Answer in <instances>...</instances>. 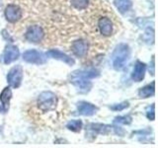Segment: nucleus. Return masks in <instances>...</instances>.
<instances>
[{
    "label": "nucleus",
    "instance_id": "11",
    "mask_svg": "<svg viewBox=\"0 0 158 148\" xmlns=\"http://www.w3.org/2000/svg\"><path fill=\"white\" fill-rule=\"evenodd\" d=\"M145 70H146V65L141 61H136L135 68L131 74V78L133 81L135 82H140L142 79L144 78L145 75Z\"/></svg>",
    "mask_w": 158,
    "mask_h": 148
},
{
    "label": "nucleus",
    "instance_id": "9",
    "mask_svg": "<svg viewBox=\"0 0 158 148\" xmlns=\"http://www.w3.org/2000/svg\"><path fill=\"white\" fill-rule=\"evenodd\" d=\"M46 56L52 57L54 59H58V60H61L63 62L67 63L68 65H74V63H75L73 58H71L69 56H67L66 53L58 51V49H51V51H48L46 53Z\"/></svg>",
    "mask_w": 158,
    "mask_h": 148
},
{
    "label": "nucleus",
    "instance_id": "19",
    "mask_svg": "<svg viewBox=\"0 0 158 148\" xmlns=\"http://www.w3.org/2000/svg\"><path fill=\"white\" fill-rule=\"evenodd\" d=\"M82 121L80 120H73V121H70L67 125H66V127L68 128L69 130L71 131H74V132H78L81 130L82 128Z\"/></svg>",
    "mask_w": 158,
    "mask_h": 148
},
{
    "label": "nucleus",
    "instance_id": "4",
    "mask_svg": "<svg viewBox=\"0 0 158 148\" xmlns=\"http://www.w3.org/2000/svg\"><path fill=\"white\" fill-rule=\"evenodd\" d=\"M23 59L26 62L33 64H44L47 61L46 54L36 51V49H29L23 53Z\"/></svg>",
    "mask_w": 158,
    "mask_h": 148
},
{
    "label": "nucleus",
    "instance_id": "13",
    "mask_svg": "<svg viewBox=\"0 0 158 148\" xmlns=\"http://www.w3.org/2000/svg\"><path fill=\"white\" fill-rule=\"evenodd\" d=\"M98 27H99V30H100V32L103 36L108 37V36H111L112 35L113 25H112L111 20L109 18H107V17L101 18L98 22Z\"/></svg>",
    "mask_w": 158,
    "mask_h": 148
},
{
    "label": "nucleus",
    "instance_id": "17",
    "mask_svg": "<svg viewBox=\"0 0 158 148\" xmlns=\"http://www.w3.org/2000/svg\"><path fill=\"white\" fill-rule=\"evenodd\" d=\"M154 92H155V82H152L151 84H148V85L140 88L139 91H138V96H139V98H148L154 95Z\"/></svg>",
    "mask_w": 158,
    "mask_h": 148
},
{
    "label": "nucleus",
    "instance_id": "25",
    "mask_svg": "<svg viewBox=\"0 0 158 148\" xmlns=\"http://www.w3.org/2000/svg\"><path fill=\"white\" fill-rule=\"evenodd\" d=\"M1 111H2V108H1V107H0V112H1Z\"/></svg>",
    "mask_w": 158,
    "mask_h": 148
},
{
    "label": "nucleus",
    "instance_id": "5",
    "mask_svg": "<svg viewBox=\"0 0 158 148\" xmlns=\"http://www.w3.org/2000/svg\"><path fill=\"white\" fill-rule=\"evenodd\" d=\"M5 18L10 23H15L22 18V10L19 6L10 4L5 9Z\"/></svg>",
    "mask_w": 158,
    "mask_h": 148
},
{
    "label": "nucleus",
    "instance_id": "7",
    "mask_svg": "<svg viewBox=\"0 0 158 148\" xmlns=\"http://www.w3.org/2000/svg\"><path fill=\"white\" fill-rule=\"evenodd\" d=\"M89 80H90V79H86V78H82V77H78V76H71L70 82L80 92L87 93L90 91V89L92 88V83Z\"/></svg>",
    "mask_w": 158,
    "mask_h": 148
},
{
    "label": "nucleus",
    "instance_id": "21",
    "mask_svg": "<svg viewBox=\"0 0 158 148\" xmlns=\"http://www.w3.org/2000/svg\"><path fill=\"white\" fill-rule=\"evenodd\" d=\"M132 121V117L131 116H123V117H117L115 118L116 123H122V125H130Z\"/></svg>",
    "mask_w": 158,
    "mask_h": 148
},
{
    "label": "nucleus",
    "instance_id": "16",
    "mask_svg": "<svg viewBox=\"0 0 158 148\" xmlns=\"http://www.w3.org/2000/svg\"><path fill=\"white\" fill-rule=\"evenodd\" d=\"M88 128L94 132L101 133V134H107L112 130L111 125H102V123H91V125H89Z\"/></svg>",
    "mask_w": 158,
    "mask_h": 148
},
{
    "label": "nucleus",
    "instance_id": "8",
    "mask_svg": "<svg viewBox=\"0 0 158 148\" xmlns=\"http://www.w3.org/2000/svg\"><path fill=\"white\" fill-rule=\"evenodd\" d=\"M19 56L20 51L18 47L16 46H13V44H9L5 47V51L3 52V61L5 64H9L18 59Z\"/></svg>",
    "mask_w": 158,
    "mask_h": 148
},
{
    "label": "nucleus",
    "instance_id": "24",
    "mask_svg": "<svg viewBox=\"0 0 158 148\" xmlns=\"http://www.w3.org/2000/svg\"><path fill=\"white\" fill-rule=\"evenodd\" d=\"M151 75H154V57L152 58V62H151Z\"/></svg>",
    "mask_w": 158,
    "mask_h": 148
},
{
    "label": "nucleus",
    "instance_id": "23",
    "mask_svg": "<svg viewBox=\"0 0 158 148\" xmlns=\"http://www.w3.org/2000/svg\"><path fill=\"white\" fill-rule=\"evenodd\" d=\"M128 106H130L128 102H123V103L116 104V105L111 106L110 109H111V110H113V111H123V110H125L126 108H127Z\"/></svg>",
    "mask_w": 158,
    "mask_h": 148
},
{
    "label": "nucleus",
    "instance_id": "10",
    "mask_svg": "<svg viewBox=\"0 0 158 148\" xmlns=\"http://www.w3.org/2000/svg\"><path fill=\"white\" fill-rule=\"evenodd\" d=\"M72 51L78 57H82L87 53L88 51V43L84 39H77V41L73 42L72 46Z\"/></svg>",
    "mask_w": 158,
    "mask_h": 148
},
{
    "label": "nucleus",
    "instance_id": "12",
    "mask_svg": "<svg viewBox=\"0 0 158 148\" xmlns=\"http://www.w3.org/2000/svg\"><path fill=\"white\" fill-rule=\"evenodd\" d=\"M78 113L82 116H93L98 111V108L96 106L92 105L91 103L87 102H80L77 105Z\"/></svg>",
    "mask_w": 158,
    "mask_h": 148
},
{
    "label": "nucleus",
    "instance_id": "14",
    "mask_svg": "<svg viewBox=\"0 0 158 148\" xmlns=\"http://www.w3.org/2000/svg\"><path fill=\"white\" fill-rule=\"evenodd\" d=\"M100 75L98 70L96 69H82V70H76L72 72L71 76H78V77H82V78H86V79H92L98 77Z\"/></svg>",
    "mask_w": 158,
    "mask_h": 148
},
{
    "label": "nucleus",
    "instance_id": "22",
    "mask_svg": "<svg viewBox=\"0 0 158 148\" xmlns=\"http://www.w3.org/2000/svg\"><path fill=\"white\" fill-rule=\"evenodd\" d=\"M146 117H147L148 120L154 121V118H155V106H154V104H152L151 106L147 107V109H146Z\"/></svg>",
    "mask_w": 158,
    "mask_h": 148
},
{
    "label": "nucleus",
    "instance_id": "18",
    "mask_svg": "<svg viewBox=\"0 0 158 148\" xmlns=\"http://www.w3.org/2000/svg\"><path fill=\"white\" fill-rule=\"evenodd\" d=\"M114 4L121 13H126L131 7V0H114Z\"/></svg>",
    "mask_w": 158,
    "mask_h": 148
},
{
    "label": "nucleus",
    "instance_id": "3",
    "mask_svg": "<svg viewBox=\"0 0 158 148\" xmlns=\"http://www.w3.org/2000/svg\"><path fill=\"white\" fill-rule=\"evenodd\" d=\"M22 79H23V68L20 65L12 67L7 74V82L13 88H18L21 85Z\"/></svg>",
    "mask_w": 158,
    "mask_h": 148
},
{
    "label": "nucleus",
    "instance_id": "20",
    "mask_svg": "<svg viewBox=\"0 0 158 148\" xmlns=\"http://www.w3.org/2000/svg\"><path fill=\"white\" fill-rule=\"evenodd\" d=\"M89 0H71V5L78 10L85 9L88 5Z\"/></svg>",
    "mask_w": 158,
    "mask_h": 148
},
{
    "label": "nucleus",
    "instance_id": "6",
    "mask_svg": "<svg viewBox=\"0 0 158 148\" xmlns=\"http://www.w3.org/2000/svg\"><path fill=\"white\" fill-rule=\"evenodd\" d=\"M44 33L43 29L38 25L30 27L26 32V39L31 43H40L44 39Z\"/></svg>",
    "mask_w": 158,
    "mask_h": 148
},
{
    "label": "nucleus",
    "instance_id": "2",
    "mask_svg": "<svg viewBox=\"0 0 158 148\" xmlns=\"http://www.w3.org/2000/svg\"><path fill=\"white\" fill-rule=\"evenodd\" d=\"M57 99L52 92L46 91L40 94L38 98V107L43 112H48L53 110L56 106Z\"/></svg>",
    "mask_w": 158,
    "mask_h": 148
},
{
    "label": "nucleus",
    "instance_id": "1",
    "mask_svg": "<svg viewBox=\"0 0 158 148\" xmlns=\"http://www.w3.org/2000/svg\"><path fill=\"white\" fill-rule=\"evenodd\" d=\"M130 56H131L130 47L127 43H118L115 47V49H114L111 56L113 67L116 70H121V69L125 67L127 62L128 61V59H130Z\"/></svg>",
    "mask_w": 158,
    "mask_h": 148
},
{
    "label": "nucleus",
    "instance_id": "15",
    "mask_svg": "<svg viewBox=\"0 0 158 148\" xmlns=\"http://www.w3.org/2000/svg\"><path fill=\"white\" fill-rule=\"evenodd\" d=\"M12 97V91L10 87H6L3 89V91L0 94V101H1L3 111L7 112L9 110V104H10V99Z\"/></svg>",
    "mask_w": 158,
    "mask_h": 148
}]
</instances>
